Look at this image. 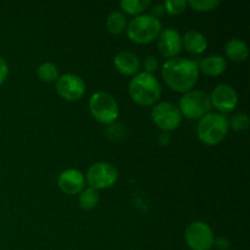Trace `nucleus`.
<instances>
[{"mask_svg": "<svg viewBox=\"0 0 250 250\" xmlns=\"http://www.w3.org/2000/svg\"><path fill=\"white\" fill-rule=\"evenodd\" d=\"M161 75L171 89L187 93L192 90L198 82L199 68L195 61L183 58H172L164 62Z\"/></svg>", "mask_w": 250, "mask_h": 250, "instance_id": "f257e3e1", "label": "nucleus"}, {"mask_svg": "<svg viewBox=\"0 0 250 250\" xmlns=\"http://www.w3.org/2000/svg\"><path fill=\"white\" fill-rule=\"evenodd\" d=\"M128 92L133 102L143 106H149L160 99L161 84L153 73L141 72L129 81Z\"/></svg>", "mask_w": 250, "mask_h": 250, "instance_id": "f03ea898", "label": "nucleus"}, {"mask_svg": "<svg viewBox=\"0 0 250 250\" xmlns=\"http://www.w3.org/2000/svg\"><path fill=\"white\" fill-rule=\"evenodd\" d=\"M229 129V120L220 112H209L199 119L197 127L198 138L207 146L221 143Z\"/></svg>", "mask_w": 250, "mask_h": 250, "instance_id": "7ed1b4c3", "label": "nucleus"}, {"mask_svg": "<svg viewBox=\"0 0 250 250\" xmlns=\"http://www.w3.org/2000/svg\"><path fill=\"white\" fill-rule=\"evenodd\" d=\"M161 32L160 20L148 14H142L134 16L127 23L126 33L127 37L133 43L148 44L158 39Z\"/></svg>", "mask_w": 250, "mask_h": 250, "instance_id": "20e7f679", "label": "nucleus"}, {"mask_svg": "<svg viewBox=\"0 0 250 250\" xmlns=\"http://www.w3.org/2000/svg\"><path fill=\"white\" fill-rule=\"evenodd\" d=\"M89 110L92 116L103 125H111L120 115L116 99L106 92H97L90 97Z\"/></svg>", "mask_w": 250, "mask_h": 250, "instance_id": "39448f33", "label": "nucleus"}, {"mask_svg": "<svg viewBox=\"0 0 250 250\" xmlns=\"http://www.w3.org/2000/svg\"><path fill=\"white\" fill-rule=\"evenodd\" d=\"M211 100L207 92L192 89L185 93L180 100V111L185 117L190 120L202 119L211 110Z\"/></svg>", "mask_w": 250, "mask_h": 250, "instance_id": "423d86ee", "label": "nucleus"}, {"mask_svg": "<svg viewBox=\"0 0 250 250\" xmlns=\"http://www.w3.org/2000/svg\"><path fill=\"white\" fill-rule=\"evenodd\" d=\"M84 178L85 182L93 189H106L117 182L119 172L112 164L100 161L89 166Z\"/></svg>", "mask_w": 250, "mask_h": 250, "instance_id": "0eeeda50", "label": "nucleus"}, {"mask_svg": "<svg viewBox=\"0 0 250 250\" xmlns=\"http://www.w3.org/2000/svg\"><path fill=\"white\" fill-rule=\"evenodd\" d=\"M153 122L163 132L175 131L182 122V114L178 106L170 102H160L155 104L151 110Z\"/></svg>", "mask_w": 250, "mask_h": 250, "instance_id": "6e6552de", "label": "nucleus"}, {"mask_svg": "<svg viewBox=\"0 0 250 250\" xmlns=\"http://www.w3.org/2000/svg\"><path fill=\"white\" fill-rule=\"evenodd\" d=\"M185 239L192 250H210L214 247L215 234L208 224L194 221L186 229Z\"/></svg>", "mask_w": 250, "mask_h": 250, "instance_id": "1a4fd4ad", "label": "nucleus"}, {"mask_svg": "<svg viewBox=\"0 0 250 250\" xmlns=\"http://www.w3.org/2000/svg\"><path fill=\"white\" fill-rule=\"evenodd\" d=\"M55 88L58 94L62 99L70 100V102L81 99L85 93L84 81L75 73H65V75L59 76Z\"/></svg>", "mask_w": 250, "mask_h": 250, "instance_id": "9d476101", "label": "nucleus"}, {"mask_svg": "<svg viewBox=\"0 0 250 250\" xmlns=\"http://www.w3.org/2000/svg\"><path fill=\"white\" fill-rule=\"evenodd\" d=\"M211 105L220 111V114H227L233 111L238 105V94L232 85L227 83L217 84L210 95Z\"/></svg>", "mask_w": 250, "mask_h": 250, "instance_id": "9b49d317", "label": "nucleus"}, {"mask_svg": "<svg viewBox=\"0 0 250 250\" xmlns=\"http://www.w3.org/2000/svg\"><path fill=\"white\" fill-rule=\"evenodd\" d=\"M158 48L165 58H175L182 50V37L175 28L161 29L158 37Z\"/></svg>", "mask_w": 250, "mask_h": 250, "instance_id": "f8f14e48", "label": "nucleus"}, {"mask_svg": "<svg viewBox=\"0 0 250 250\" xmlns=\"http://www.w3.org/2000/svg\"><path fill=\"white\" fill-rule=\"evenodd\" d=\"M85 178L81 171L76 168H67L58 177V186L62 193L67 195L80 194L84 189Z\"/></svg>", "mask_w": 250, "mask_h": 250, "instance_id": "ddd939ff", "label": "nucleus"}, {"mask_svg": "<svg viewBox=\"0 0 250 250\" xmlns=\"http://www.w3.org/2000/svg\"><path fill=\"white\" fill-rule=\"evenodd\" d=\"M114 66L121 75L133 76L141 68V61L133 51L124 50L116 54L114 59Z\"/></svg>", "mask_w": 250, "mask_h": 250, "instance_id": "4468645a", "label": "nucleus"}, {"mask_svg": "<svg viewBox=\"0 0 250 250\" xmlns=\"http://www.w3.org/2000/svg\"><path fill=\"white\" fill-rule=\"evenodd\" d=\"M198 68H199V72L202 71L204 75L217 77V76H221L226 71L227 61L224 56L214 54V55L203 58L200 60L199 65H198Z\"/></svg>", "mask_w": 250, "mask_h": 250, "instance_id": "2eb2a0df", "label": "nucleus"}, {"mask_svg": "<svg viewBox=\"0 0 250 250\" xmlns=\"http://www.w3.org/2000/svg\"><path fill=\"white\" fill-rule=\"evenodd\" d=\"M182 46L190 54L199 55L208 48V41L203 33L198 31H188L182 37Z\"/></svg>", "mask_w": 250, "mask_h": 250, "instance_id": "dca6fc26", "label": "nucleus"}, {"mask_svg": "<svg viewBox=\"0 0 250 250\" xmlns=\"http://www.w3.org/2000/svg\"><path fill=\"white\" fill-rule=\"evenodd\" d=\"M225 51H226L227 58L231 59L232 61H237V62L246 61L249 56L248 45L246 42L238 38L229 39L225 46Z\"/></svg>", "mask_w": 250, "mask_h": 250, "instance_id": "f3484780", "label": "nucleus"}, {"mask_svg": "<svg viewBox=\"0 0 250 250\" xmlns=\"http://www.w3.org/2000/svg\"><path fill=\"white\" fill-rule=\"evenodd\" d=\"M127 19L124 12L115 10L111 11L106 17V28L111 34H120L126 29Z\"/></svg>", "mask_w": 250, "mask_h": 250, "instance_id": "a211bd4d", "label": "nucleus"}, {"mask_svg": "<svg viewBox=\"0 0 250 250\" xmlns=\"http://www.w3.org/2000/svg\"><path fill=\"white\" fill-rule=\"evenodd\" d=\"M99 193L97 189L88 187L84 188L82 192L80 193V198H78V204L83 210H93L97 208L99 204Z\"/></svg>", "mask_w": 250, "mask_h": 250, "instance_id": "6ab92c4d", "label": "nucleus"}, {"mask_svg": "<svg viewBox=\"0 0 250 250\" xmlns=\"http://www.w3.org/2000/svg\"><path fill=\"white\" fill-rule=\"evenodd\" d=\"M120 6L127 14L138 16L142 15L149 6H151V1L149 0H122L120 1Z\"/></svg>", "mask_w": 250, "mask_h": 250, "instance_id": "aec40b11", "label": "nucleus"}, {"mask_svg": "<svg viewBox=\"0 0 250 250\" xmlns=\"http://www.w3.org/2000/svg\"><path fill=\"white\" fill-rule=\"evenodd\" d=\"M37 75L43 82L53 83L59 78V70L53 62H43L37 68Z\"/></svg>", "mask_w": 250, "mask_h": 250, "instance_id": "412c9836", "label": "nucleus"}, {"mask_svg": "<svg viewBox=\"0 0 250 250\" xmlns=\"http://www.w3.org/2000/svg\"><path fill=\"white\" fill-rule=\"evenodd\" d=\"M221 2L219 0H189L188 5L192 6L195 11L207 12L216 9Z\"/></svg>", "mask_w": 250, "mask_h": 250, "instance_id": "4be33fe9", "label": "nucleus"}, {"mask_svg": "<svg viewBox=\"0 0 250 250\" xmlns=\"http://www.w3.org/2000/svg\"><path fill=\"white\" fill-rule=\"evenodd\" d=\"M163 5L165 7V12L167 14L180 15L186 10L188 1L187 0H166Z\"/></svg>", "mask_w": 250, "mask_h": 250, "instance_id": "5701e85b", "label": "nucleus"}, {"mask_svg": "<svg viewBox=\"0 0 250 250\" xmlns=\"http://www.w3.org/2000/svg\"><path fill=\"white\" fill-rule=\"evenodd\" d=\"M229 125H231L234 131H247L249 127V116L244 112H239V114L234 115L232 117Z\"/></svg>", "mask_w": 250, "mask_h": 250, "instance_id": "b1692460", "label": "nucleus"}, {"mask_svg": "<svg viewBox=\"0 0 250 250\" xmlns=\"http://www.w3.org/2000/svg\"><path fill=\"white\" fill-rule=\"evenodd\" d=\"M143 66H144V68H146V71H144V72L153 73L159 68V60L153 55L146 56V58L144 59Z\"/></svg>", "mask_w": 250, "mask_h": 250, "instance_id": "393cba45", "label": "nucleus"}, {"mask_svg": "<svg viewBox=\"0 0 250 250\" xmlns=\"http://www.w3.org/2000/svg\"><path fill=\"white\" fill-rule=\"evenodd\" d=\"M7 76H9V65H7L6 60L0 56V84L6 81Z\"/></svg>", "mask_w": 250, "mask_h": 250, "instance_id": "a878e982", "label": "nucleus"}, {"mask_svg": "<svg viewBox=\"0 0 250 250\" xmlns=\"http://www.w3.org/2000/svg\"><path fill=\"white\" fill-rule=\"evenodd\" d=\"M165 14V7L163 4H155L153 5V10H151V16H154L155 19H160L163 15Z\"/></svg>", "mask_w": 250, "mask_h": 250, "instance_id": "bb28decb", "label": "nucleus"}, {"mask_svg": "<svg viewBox=\"0 0 250 250\" xmlns=\"http://www.w3.org/2000/svg\"><path fill=\"white\" fill-rule=\"evenodd\" d=\"M215 244H217V248H219L220 250H226V249H229V243L224 238V237H221V238H219V239H215L214 246Z\"/></svg>", "mask_w": 250, "mask_h": 250, "instance_id": "cd10ccee", "label": "nucleus"}, {"mask_svg": "<svg viewBox=\"0 0 250 250\" xmlns=\"http://www.w3.org/2000/svg\"><path fill=\"white\" fill-rule=\"evenodd\" d=\"M158 141H159V144H160V146H165L170 143V136H168V133H166V132H163V133L159 136Z\"/></svg>", "mask_w": 250, "mask_h": 250, "instance_id": "c85d7f7f", "label": "nucleus"}]
</instances>
